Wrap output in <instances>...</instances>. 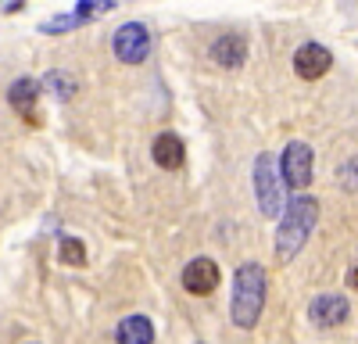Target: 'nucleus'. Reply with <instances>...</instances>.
<instances>
[{
    "label": "nucleus",
    "instance_id": "1",
    "mask_svg": "<svg viewBox=\"0 0 358 344\" xmlns=\"http://www.w3.org/2000/svg\"><path fill=\"white\" fill-rule=\"evenodd\" d=\"M315 219H319V201L312 194L297 190L283 205L280 226H276V255H280V262H290L294 255H301V248L308 244L312 229H315Z\"/></svg>",
    "mask_w": 358,
    "mask_h": 344
},
{
    "label": "nucleus",
    "instance_id": "2",
    "mask_svg": "<svg viewBox=\"0 0 358 344\" xmlns=\"http://www.w3.org/2000/svg\"><path fill=\"white\" fill-rule=\"evenodd\" d=\"M265 269L258 262H244L233 276V298H229V312H233V323L241 330H255L262 320V308H265Z\"/></svg>",
    "mask_w": 358,
    "mask_h": 344
},
{
    "label": "nucleus",
    "instance_id": "3",
    "mask_svg": "<svg viewBox=\"0 0 358 344\" xmlns=\"http://www.w3.org/2000/svg\"><path fill=\"white\" fill-rule=\"evenodd\" d=\"M255 194H258V208L265 219H280L283 205H287V183H283V172L276 155L262 151L255 158Z\"/></svg>",
    "mask_w": 358,
    "mask_h": 344
},
{
    "label": "nucleus",
    "instance_id": "4",
    "mask_svg": "<svg viewBox=\"0 0 358 344\" xmlns=\"http://www.w3.org/2000/svg\"><path fill=\"white\" fill-rule=\"evenodd\" d=\"M312 165H315V155L305 140H290L287 151L280 158V172H283V183L290 190H305L312 183Z\"/></svg>",
    "mask_w": 358,
    "mask_h": 344
},
{
    "label": "nucleus",
    "instance_id": "5",
    "mask_svg": "<svg viewBox=\"0 0 358 344\" xmlns=\"http://www.w3.org/2000/svg\"><path fill=\"white\" fill-rule=\"evenodd\" d=\"M111 50L122 65H140L147 62V54H151V33H147V25L140 22H126L118 25V33L111 40Z\"/></svg>",
    "mask_w": 358,
    "mask_h": 344
},
{
    "label": "nucleus",
    "instance_id": "6",
    "mask_svg": "<svg viewBox=\"0 0 358 344\" xmlns=\"http://www.w3.org/2000/svg\"><path fill=\"white\" fill-rule=\"evenodd\" d=\"M330 65H334V54L322 43H301L294 54V72L301 79H319V76L330 72Z\"/></svg>",
    "mask_w": 358,
    "mask_h": 344
},
{
    "label": "nucleus",
    "instance_id": "7",
    "mask_svg": "<svg viewBox=\"0 0 358 344\" xmlns=\"http://www.w3.org/2000/svg\"><path fill=\"white\" fill-rule=\"evenodd\" d=\"M308 320L319 327V330H334L348 320V298L341 294H322L308 305Z\"/></svg>",
    "mask_w": 358,
    "mask_h": 344
},
{
    "label": "nucleus",
    "instance_id": "8",
    "mask_svg": "<svg viewBox=\"0 0 358 344\" xmlns=\"http://www.w3.org/2000/svg\"><path fill=\"white\" fill-rule=\"evenodd\" d=\"M183 287L190 294H212L219 287V266L212 258H194L183 266Z\"/></svg>",
    "mask_w": 358,
    "mask_h": 344
},
{
    "label": "nucleus",
    "instance_id": "9",
    "mask_svg": "<svg viewBox=\"0 0 358 344\" xmlns=\"http://www.w3.org/2000/svg\"><path fill=\"white\" fill-rule=\"evenodd\" d=\"M244 57H248V43H244V36H236V33H226V36H219L212 43V62L222 65V69H241Z\"/></svg>",
    "mask_w": 358,
    "mask_h": 344
},
{
    "label": "nucleus",
    "instance_id": "10",
    "mask_svg": "<svg viewBox=\"0 0 358 344\" xmlns=\"http://www.w3.org/2000/svg\"><path fill=\"white\" fill-rule=\"evenodd\" d=\"M151 158H155L158 169H179L187 162V148H183V140H179L176 133H162V136H155Z\"/></svg>",
    "mask_w": 358,
    "mask_h": 344
},
{
    "label": "nucleus",
    "instance_id": "11",
    "mask_svg": "<svg viewBox=\"0 0 358 344\" xmlns=\"http://www.w3.org/2000/svg\"><path fill=\"white\" fill-rule=\"evenodd\" d=\"M36 101H40V83H36V79L22 76V79H15V83L8 86V104H11L18 115H33V111H36Z\"/></svg>",
    "mask_w": 358,
    "mask_h": 344
},
{
    "label": "nucleus",
    "instance_id": "12",
    "mask_svg": "<svg viewBox=\"0 0 358 344\" xmlns=\"http://www.w3.org/2000/svg\"><path fill=\"white\" fill-rule=\"evenodd\" d=\"M115 341H122V344H151L155 341V327H151L147 315H126V320L115 327Z\"/></svg>",
    "mask_w": 358,
    "mask_h": 344
},
{
    "label": "nucleus",
    "instance_id": "13",
    "mask_svg": "<svg viewBox=\"0 0 358 344\" xmlns=\"http://www.w3.org/2000/svg\"><path fill=\"white\" fill-rule=\"evenodd\" d=\"M43 86L57 97V101H72L76 94H79V83H76V76H69V72H62V69H54V72H47L43 76Z\"/></svg>",
    "mask_w": 358,
    "mask_h": 344
},
{
    "label": "nucleus",
    "instance_id": "14",
    "mask_svg": "<svg viewBox=\"0 0 358 344\" xmlns=\"http://www.w3.org/2000/svg\"><path fill=\"white\" fill-rule=\"evenodd\" d=\"M57 255H62L65 266H86V248H83V241H76V237H62V244H57Z\"/></svg>",
    "mask_w": 358,
    "mask_h": 344
},
{
    "label": "nucleus",
    "instance_id": "15",
    "mask_svg": "<svg viewBox=\"0 0 358 344\" xmlns=\"http://www.w3.org/2000/svg\"><path fill=\"white\" fill-rule=\"evenodd\" d=\"M76 25H83V18H79L76 11H69V15H57V18L43 22V25H40V33H47V36H57V33H69V29H76Z\"/></svg>",
    "mask_w": 358,
    "mask_h": 344
},
{
    "label": "nucleus",
    "instance_id": "16",
    "mask_svg": "<svg viewBox=\"0 0 358 344\" xmlns=\"http://www.w3.org/2000/svg\"><path fill=\"white\" fill-rule=\"evenodd\" d=\"M348 283L355 287V291H358V258H355V266L348 269Z\"/></svg>",
    "mask_w": 358,
    "mask_h": 344
}]
</instances>
